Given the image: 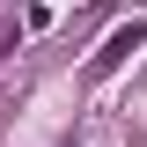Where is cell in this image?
Wrapping results in <instances>:
<instances>
[{
    "label": "cell",
    "mask_w": 147,
    "mask_h": 147,
    "mask_svg": "<svg viewBox=\"0 0 147 147\" xmlns=\"http://www.w3.org/2000/svg\"><path fill=\"white\" fill-rule=\"evenodd\" d=\"M140 44H147V22H140V15H132V22H118V30H110V37H103V52H96V59H88V81H110V74L125 66V59H132V52H140Z\"/></svg>",
    "instance_id": "1"
}]
</instances>
